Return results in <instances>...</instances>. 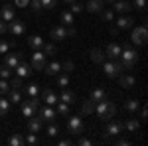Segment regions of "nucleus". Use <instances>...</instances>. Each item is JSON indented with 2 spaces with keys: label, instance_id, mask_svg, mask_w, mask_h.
<instances>
[{
  "label": "nucleus",
  "instance_id": "5701e85b",
  "mask_svg": "<svg viewBox=\"0 0 148 146\" xmlns=\"http://www.w3.org/2000/svg\"><path fill=\"white\" fill-rule=\"evenodd\" d=\"M28 45H30L32 49H42L44 40H42L40 36H30V38H28Z\"/></svg>",
  "mask_w": 148,
  "mask_h": 146
},
{
  "label": "nucleus",
  "instance_id": "f3484780",
  "mask_svg": "<svg viewBox=\"0 0 148 146\" xmlns=\"http://www.w3.org/2000/svg\"><path fill=\"white\" fill-rule=\"evenodd\" d=\"M132 26H134V18H130V16H121L116 20V30H128Z\"/></svg>",
  "mask_w": 148,
  "mask_h": 146
},
{
  "label": "nucleus",
  "instance_id": "bb28decb",
  "mask_svg": "<svg viewBox=\"0 0 148 146\" xmlns=\"http://www.w3.org/2000/svg\"><path fill=\"white\" fill-rule=\"evenodd\" d=\"M125 128L128 130V132H136L138 128H140V123H138L136 119H128L125 123Z\"/></svg>",
  "mask_w": 148,
  "mask_h": 146
},
{
  "label": "nucleus",
  "instance_id": "49530a36",
  "mask_svg": "<svg viewBox=\"0 0 148 146\" xmlns=\"http://www.w3.org/2000/svg\"><path fill=\"white\" fill-rule=\"evenodd\" d=\"M8 91H10V85L6 83V79H0V95H4Z\"/></svg>",
  "mask_w": 148,
  "mask_h": 146
},
{
  "label": "nucleus",
  "instance_id": "a18cd8bd",
  "mask_svg": "<svg viewBox=\"0 0 148 146\" xmlns=\"http://www.w3.org/2000/svg\"><path fill=\"white\" fill-rule=\"evenodd\" d=\"M10 71H12V69L8 67V65H0V77L8 79V77H10Z\"/></svg>",
  "mask_w": 148,
  "mask_h": 146
},
{
  "label": "nucleus",
  "instance_id": "09e8293b",
  "mask_svg": "<svg viewBox=\"0 0 148 146\" xmlns=\"http://www.w3.org/2000/svg\"><path fill=\"white\" fill-rule=\"evenodd\" d=\"M57 132H59V126H57V124L51 123L49 126H47V134H49V136H56Z\"/></svg>",
  "mask_w": 148,
  "mask_h": 146
},
{
  "label": "nucleus",
  "instance_id": "9b49d317",
  "mask_svg": "<svg viewBox=\"0 0 148 146\" xmlns=\"http://www.w3.org/2000/svg\"><path fill=\"white\" fill-rule=\"evenodd\" d=\"M0 18H2L4 22H12V20L16 18V12H14V6H10V4H4V6L0 8Z\"/></svg>",
  "mask_w": 148,
  "mask_h": 146
},
{
  "label": "nucleus",
  "instance_id": "8fccbe9b",
  "mask_svg": "<svg viewBox=\"0 0 148 146\" xmlns=\"http://www.w3.org/2000/svg\"><path fill=\"white\" fill-rule=\"evenodd\" d=\"M8 32V22H4L2 18H0V36H4Z\"/></svg>",
  "mask_w": 148,
  "mask_h": 146
},
{
  "label": "nucleus",
  "instance_id": "2eb2a0df",
  "mask_svg": "<svg viewBox=\"0 0 148 146\" xmlns=\"http://www.w3.org/2000/svg\"><path fill=\"white\" fill-rule=\"evenodd\" d=\"M121 49H123V45H119V44H109V45H107V49H105V56L111 57V59H119V56H121Z\"/></svg>",
  "mask_w": 148,
  "mask_h": 146
},
{
  "label": "nucleus",
  "instance_id": "e433bc0d",
  "mask_svg": "<svg viewBox=\"0 0 148 146\" xmlns=\"http://www.w3.org/2000/svg\"><path fill=\"white\" fill-rule=\"evenodd\" d=\"M10 93V103H20L22 101V93H20V89H12L8 91Z\"/></svg>",
  "mask_w": 148,
  "mask_h": 146
},
{
  "label": "nucleus",
  "instance_id": "7ed1b4c3",
  "mask_svg": "<svg viewBox=\"0 0 148 146\" xmlns=\"http://www.w3.org/2000/svg\"><path fill=\"white\" fill-rule=\"evenodd\" d=\"M103 71H105V75L107 77H119L125 69H123V65H121V61L119 59H113V61H103Z\"/></svg>",
  "mask_w": 148,
  "mask_h": 146
},
{
  "label": "nucleus",
  "instance_id": "b1692460",
  "mask_svg": "<svg viewBox=\"0 0 148 146\" xmlns=\"http://www.w3.org/2000/svg\"><path fill=\"white\" fill-rule=\"evenodd\" d=\"M119 77H121V85H123L125 89H130V87L136 83V79L132 77V75H123V73H121Z\"/></svg>",
  "mask_w": 148,
  "mask_h": 146
},
{
  "label": "nucleus",
  "instance_id": "bf43d9fd",
  "mask_svg": "<svg viewBox=\"0 0 148 146\" xmlns=\"http://www.w3.org/2000/svg\"><path fill=\"white\" fill-rule=\"evenodd\" d=\"M65 2H73V0H65Z\"/></svg>",
  "mask_w": 148,
  "mask_h": 146
},
{
  "label": "nucleus",
  "instance_id": "de8ad7c7",
  "mask_svg": "<svg viewBox=\"0 0 148 146\" xmlns=\"http://www.w3.org/2000/svg\"><path fill=\"white\" fill-rule=\"evenodd\" d=\"M61 69H63L65 73H73V69H75V65H73V61H65V63L61 65Z\"/></svg>",
  "mask_w": 148,
  "mask_h": 146
},
{
  "label": "nucleus",
  "instance_id": "0eeeda50",
  "mask_svg": "<svg viewBox=\"0 0 148 146\" xmlns=\"http://www.w3.org/2000/svg\"><path fill=\"white\" fill-rule=\"evenodd\" d=\"M146 24L144 26H140V28H134L132 26V36H130V40H132V44H136V45H144L146 44Z\"/></svg>",
  "mask_w": 148,
  "mask_h": 146
},
{
  "label": "nucleus",
  "instance_id": "13d9d810",
  "mask_svg": "<svg viewBox=\"0 0 148 146\" xmlns=\"http://www.w3.org/2000/svg\"><path fill=\"white\" fill-rule=\"evenodd\" d=\"M103 2H111V4H113V2H114V0H103Z\"/></svg>",
  "mask_w": 148,
  "mask_h": 146
},
{
  "label": "nucleus",
  "instance_id": "79ce46f5",
  "mask_svg": "<svg viewBox=\"0 0 148 146\" xmlns=\"http://www.w3.org/2000/svg\"><path fill=\"white\" fill-rule=\"evenodd\" d=\"M57 85H59L61 89L67 87V85H69V73H67V75H59V77H57Z\"/></svg>",
  "mask_w": 148,
  "mask_h": 146
},
{
  "label": "nucleus",
  "instance_id": "4d7b16f0",
  "mask_svg": "<svg viewBox=\"0 0 148 146\" xmlns=\"http://www.w3.org/2000/svg\"><path fill=\"white\" fill-rule=\"evenodd\" d=\"M71 144V140H69V138H65V140H61V142H59V146H69Z\"/></svg>",
  "mask_w": 148,
  "mask_h": 146
},
{
  "label": "nucleus",
  "instance_id": "473e14b6",
  "mask_svg": "<svg viewBox=\"0 0 148 146\" xmlns=\"http://www.w3.org/2000/svg\"><path fill=\"white\" fill-rule=\"evenodd\" d=\"M73 14L71 12H61V24L63 26H73Z\"/></svg>",
  "mask_w": 148,
  "mask_h": 146
},
{
  "label": "nucleus",
  "instance_id": "cd10ccee",
  "mask_svg": "<svg viewBox=\"0 0 148 146\" xmlns=\"http://www.w3.org/2000/svg\"><path fill=\"white\" fill-rule=\"evenodd\" d=\"M89 56H91V59L95 61V63H103V61H105V53H103L101 49H97V47L91 49V53H89Z\"/></svg>",
  "mask_w": 148,
  "mask_h": 146
},
{
  "label": "nucleus",
  "instance_id": "9d476101",
  "mask_svg": "<svg viewBox=\"0 0 148 146\" xmlns=\"http://www.w3.org/2000/svg\"><path fill=\"white\" fill-rule=\"evenodd\" d=\"M8 32L12 36H22L26 32V26H24L22 20H18V18H14L12 22H8Z\"/></svg>",
  "mask_w": 148,
  "mask_h": 146
},
{
  "label": "nucleus",
  "instance_id": "6e6d98bb",
  "mask_svg": "<svg viewBox=\"0 0 148 146\" xmlns=\"http://www.w3.org/2000/svg\"><path fill=\"white\" fill-rule=\"evenodd\" d=\"M116 144H119V146H128V144H130V142H128V140H126V138H121V140H119V142H116Z\"/></svg>",
  "mask_w": 148,
  "mask_h": 146
},
{
  "label": "nucleus",
  "instance_id": "4c0bfd02",
  "mask_svg": "<svg viewBox=\"0 0 148 146\" xmlns=\"http://www.w3.org/2000/svg\"><path fill=\"white\" fill-rule=\"evenodd\" d=\"M99 14H101V18H103V22H113V10H105V8H103L101 12H99Z\"/></svg>",
  "mask_w": 148,
  "mask_h": 146
},
{
  "label": "nucleus",
  "instance_id": "ddd939ff",
  "mask_svg": "<svg viewBox=\"0 0 148 146\" xmlns=\"http://www.w3.org/2000/svg\"><path fill=\"white\" fill-rule=\"evenodd\" d=\"M113 4H114V12H119V14H128L132 10V4L126 2V0H114Z\"/></svg>",
  "mask_w": 148,
  "mask_h": 146
},
{
  "label": "nucleus",
  "instance_id": "f257e3e1",
  "mask_svg": "<svg viewBox=\"0 0 148 146\" xmlns=\"http://www.w3.org/2000/svg\"><path fill=\"white\" fill-rule=\"evenodd\" d=\"M121 65H123V69H132L134 67V63L138 61V53H136V49L132 47V45H123V49H121Z\"/></svg>",
  "mask_w": 148,
  "mask_h": 146
},
{
  "label": "nucleus",
  "instance_id": "4be33fe9",
  "mask_svg": "<svg viewBox=\"0 0 148 146\" xmlns=\"http://www.w3.org/2000/svg\"><path fill=\"white\" fill-rule=\"evenodd\" d=\"M22 91L28 95V97H38V95H40V87H38V83H30V85L22 87Z\"/></svg>",
  "mask_w": 148,
  "mask_h": 146
},
{
  "label": "nucleus",
  "instance_id": "393cba45",
  "mask_svg": "<svg viewBox=\"0 0 148 146\" xmlns=\"http://www.w3.org/2000/svg\"><path fill=\"white\" fill-rule=\"evenodd\" d=\"M44 69H46L47 75H57V73L61 71V63H57V61H51V63H49V65H46Z\"/></svg>",
  "mask_w": 148,
  "mask_h": 146
},
{
  "label": "nucleus",
  "instance_id": "6ab92c4d",
  "mask_svg": "<svg viewBox=\"0 0 148 146\" xmlns=\"http://www.w3.org/2000/svg\"><path fill=\"white\" fill-rule=\"evenodd\" d=\"M51 38L57 40V42H59V40H65V38H67V30H65L63 26H56V28H51Z\"/></svg>",
  "mask_w": 148,
  "mask_h": 146
},
{
  "label": "nucleus",
  "instance_id": "dca6fc26",
  "mask_svg": "<svg viewBox=\"0 0 148 146\" xmlns=\"http://www.w3.org/2000/svg\"><path fill=\"white\" fill-rule=\"evenodd\" d=\"M42 99L46 101V105H51V107H53V105L59 101V99H57V95L53 93V89H49V87L42 91Z\"/></svg>",
  "mask_w": 148,
  "mask_h": 146
},
{
  "label": "nucleus",
  "instance_id": "f03ea898",
  "mask_svg": "<svg viewBox=\"0 0 148 146\" xmlns=\"http://www.w3.org/2000/svg\"><path fill=\"white\" fill-rule=\"evenodd\" d=\"M95 112L99 114L101 121H111L114 117V112H116V105L111 103V101H107V99H103V101L95 103Z\"/></svg>",
  "mask_w": 148,
  "mask_h": 146
},
{
  "label": "nucleus",
  "instance_id": "c03bdc74",
  "mask_svg": "<svg viewBox=\"0 0 148 146\" xmlns=\"http://www.w3.org/2000/svg\"><path fill=\"white\" fill-rule=\"evenodd\" d=\"M57 0H42V8H46V10H51V8H56Z\"/></svg>",
  "mask_w": 148,
  "mask_h": 146
},
{
  "label": "nucleus",
  "instance_id": "6e6552de",
  "mask_svg": "<svg viewBox=\"0 0 148 146\" xmlns=\"http://www.w3.org/2000/svg\"><path fill=\"white\" fill-rule=\"evenodd\" d=\"M46 65H47L46 63V53H42V49H34V53H32V69L42 71Z\"/></svg>",
  "mask_w": 148,
  "mask_h": 146
},
{
  "label": "nucleus",
  "instance_id": "423d86ee",
  "mask_svg": "<svg viewBox=\"0 0 148 146\" xmlns=\"http://www.w3.org/2000/svg\"><path fill=\"white\" fill-rule=\"evenodd\" d=\"M67 130L71 132V134H81V132L85 130V123H83V119L77 117V114H73V117L67 121Z\"/></svg>",
  "mask_w": 148,
  "mask_h": 146
},
{
  "label": "nucleus",
  "instance_id": "864d4df0",
  "mask_svg": "<svg viewBox=\"0 0 148 146\" xmlns=\"http://www.w3.org/2000/svg\"><path fill=\"white\" fill-rule=\"evenodd\" d=\"M140 119H142V121H146V119H148V111H146V107H142V109H140Z\"/></svg>",
  "mask_w": 148,
  "mask_h": 146
},
{
  "label": "nucleus",
  "instance_id": "4468645a",
  "mask_svg": "<svg viewBox=\"0 0 148 146\" xmlns=\"http://www.w3.org/2000/svg\"><path fill=\"white\" fill-rule=\"evenodd\" d=\"M20 61H22V53H6L4 57V65H8L10 69H14Z\"/></svg>",
  "mask_w": 148,
  "mask_h": 146
},
{
  "label": "nucleus",
  "instance_id": "39448f33",
  "mask_svg": "<svg viewBox=\"0 0 148 146\" xmlns=\"http://www.w3.org/2000/svg\"><path fill=\"white\" fill-rule=\"evenodd\" d=\"M20 107H22V114L26 119H30L40 109V101H38V97H30L28 101H20Z\"/></svg>",
  "mask_w": 148,
  "mask_h": 146
},
{
  "label": "nucleus",
  "instance_id": "1a4fd4ad",
  "mask_svg": "<svg viewBox=\"0 0 148 146\" xmlns=\"http://www.w3.org/2000/svg\"><path fill=\"white\" fill-rule=\"evenodd\" d=\"M38 111H40V119H42L44 123H53L56 117H57V111L51 107V105H47V107H40Z\"/></svg>",
  "mask_w": 148,
  "mask_h": 146
},
{
  "label": "nucleus",
  "instance_id": "72a5a7b5",
  "mask_svg": "<svg viewBox=\"0 0 148 146\" xmlns=\"http://www.w3.org/2000/svg\"><path fill=\"white\" fill-rule=\"evenodd\" d=\"M10 47H14V42H6V40L0 38V53H8Z\"/></svg>",
  "mask_w": 148,
  "mask_h": 146
},
{
  "label": "nucleus",
  "instance_id": "20e7f679",
  "mask_svg": "<svg viewBox=\"0 0 148 146\" xmlns=\"http://www.w3.org/2000/svg\"><path fill=\"white\" fill-rule=\"evenodd\" d=\"M107 126H105V130H103V140H109L111 136H116V134H121L123 132V128H125V124L123 123H119V121H107Z\"/></svg>",
  "mask_w": 148,
  "mask_h": 146
},
{
  "label": "nucleus",
  "instance_id": "a878e982",
  "mask_svg": "<svg viewBox=\"0 0 148 146\" xmlns=\"http://www.w3.org/2000/svg\"><path fill=\"white\" fill-rule=\"evenodd\" d=\"M103 99H107V93H105V89H93L91 101H93V103H99V101H103Z\"/></svg>",
  "mask_w": 148,
  "mask_h": 146
},
{
  "label": "nucleus",
  "instance_id": "f8f14e48",
  "mask_svg": "<svg viewBox=\"0 0 148 146\" xmlns=\"http://www.w3.org/2000/svg\"><path fill=\"white\" fill-rule=\"evenodd\" d=\"M42 126H44V121H42L40 117H34V114H32V117L28 119V130H30V132H40Z\"/></svg>",
  "mask_w": 148,
  "mask_h": 146
},
{
  "label": "nucleus",
  "instance_id": "aec40b11",
  "mask_svg": "<svg viewBox=\"0 0 148 146\" xmlns=\"http://www.w3.org/2000/svg\"><path fill=\"white\" fill-rule=\"evenodd\" d=\"M59 101H61V103H67V105L75 103V93H73V91H67L65 87H63V93L59 95Z\"/></svg>",
  "mask_w": 148,
  "mask_h": 146
},
{
  "label": "nucleus",
  "instance_id": "37998d69",
  "mask_svg": "<svg viewBox=\"0 0 148 146\" xmlns=\"http://www.w3.org/2000/svg\"><path fill=\"white\" fill-rule=\"evenodd\" d=\"M130 4H132V8H136V10H144V8H146V0H132Z\"/></svg>",
  "mask_w": 148,
  "mask_h": 146
},
{
  "label": "nucleus",
  "instance_id": "7c9ffc66",
  "mask_svg": "<svg viewBox=\"0 0 148 146\" xmlns=\"http://www.w3.org/2000/svg\"><path fill=\"white\" fill-rule=\"evenodd\" d=\"M10 111V101H6L4 97H0V117H6Z\"/></svg>",
  "mask_w": 148,
  "mask_h": 146
},
{
  "label": "nucleus",
  "instance_id": "2f4dec72",
  "mask_svg": "<svg viewBox=\"0 0 148 146\" xmlns=\"http://www.w3.org/2000/svg\"><path fill=\"white\" fill-rule=\"evenodd\" d=\"M81 112L83 114H91V112H95V103L89 99V101H85L83 103V107H81Z\"/></svg>",
  "mask_w": 148,
  "mask_h": 146
},
{
  "label": "nucleus",
  "instance_id": "603ef678",
  "mask_svg": "<svg viewBox=\"0 0 148 146\" xmlns=\"http://www.w3.org/2000/svg\"><path fill=\"white\" fill-rule=\"evenodd\" d=\"M16 4L20 8H26V6H30V0H16Z\"/></svg>",
  "mask_w": 148,
  "mask_h": 146
},
{
  "label": "nucleus",
  "instance_id": "58836bf2",
  "mask_svg": "<svg viewBox=\"0 0 148 146\" xmlns=\"http://www.w3.org/2000/svg\"><path fill=\"white\" fill-rule=\"evenodd\" d=\"M8 85H10V89H22V87H24L22 77H14L10 83H8Z\"/></svg>",
  "mask_w": 148,
  "mask_h": 146
},
{
  "label": "nucleus",
  "instance_id": "c85d7f7f",
  "mask_svg": "<svg viewBox=\"0 0 148 146\" xmlns=\"http://www.w3.org/2000/svg\"><path fill=\"white\" fill-rule=\"evenodd\" d=\"M125 107H126L128 112H136L138 109H140V101H136V99H128V101L125 103Z\"/></svg>",
  "mask_w": 148,
  "mask_h": 146
},
{
  "label": "nucleus",
  "instance_id": "c756f323",
  "mask_svg": "<svg viewBox=\"0 0 148 146\" xmlns=\"http://www.w3.org/2000/svg\"><path fill=\"white\" fill-rule=\"evenodd\" d=\"M8 144H10V146H24L26 142H24V136L22 134H12L10 138H8Z\"/></svg>",
  "mask_w": 148,
  "mask_h": 146
},
{
  "label": "nucleus",
  "instance_id": "a211bd4d",
  "mask_svg": "<svg viewBox=\"0 0 148 146\" xmlns=\"http://www.w3.org/2000/svg\"><path fill=\"white\" fill-rule=\"evenodd\" d=\"M16 73H18V77H30V75H32V65H28V63H22V61H20V63H18V65H16Z\"/></svg>",
  "mask_w": 148,
  "mask_h": 146
},
{
  "label": "nucleus",
  "instance_id": "5fc2aeb1",
  "mask_svg": "<svg viewBox=\"0 0 148 146\" xmlns=\"http://www.w3.org/2000/svg\"><path fill=\"white\" fill-rule=\"evenodd\" d=\"M79 144H81V146H91V140H89V138H81Z\"/></svg>",
  "mask_w": 148,
  "mask_h": 146
},
{
  "label": "nucleus",
  "instance_id": "a19ab883",
  "mask_svg": "<svg viewBox=\"0 0 148 146\" xmlns=\"http://www.w3.org/2000/svg\"><path fill=\"white\" fill-rule=\"evenodd\" d=\"M56 105H57L56 111L59 112V114H69V105L67 103H56Z\"/></svg>",
  "mask_w": 148,
  "mask_h": 146
},
{
  "label": "nucleus",
  "instance_id": "412c9836",
  "mask_svg": "<svg viewBox=\"0 0 148 146\" xmlns=\"http://www.w3.org/2000/svg\"><path fill=\"white\" fill-rule=\"evenodd\" d=\"M89 12H101L103 8H105V2L103 0H89V4L85 6Z\"/></svg>",
  "mask_w": 148,
  "mask_h": 146
},
{
  "label": "nucleus",
  "instance_id": "f704fd0d",
  "mask_svg": "<svg viewBox=\"0 0 148 146\" xmlns=\"http://www.w3.org/2000/svg\"><path fill=\"white\" fill-rule=\"evenodd\" d=\"M69 4H71V6H69V8H71V14H79V12H83L85 10V6H83V4H79V2H77V0H73V2H69Z\"/></svg>",
  "mask_w": 148,
  "mask_h": 146
},
{
  "label": "nucleus",
  "instance_id": "ea45409f",
  "mask_svg": "<svg viewBox=\"0 0 148 146\" xmlns=\"http://www.w3.org/2000/svg\"><path fill=\"white\" fill-rule=\"evenodd\" d=\"M42 49H44V53H46V56H53V53L57 51L53 44H44V45H42Z\"/></svg>",
  "mask_w": 148,
  "mask_h": 146
},
{
  "label": "nucleus",
  "instance_id": "c9c22d12",
  "mask_svg": "<svg viewBox=\"0 0 148 146\" xmlns=\"http://www.w3.org/2000/svg\"><path fill=\"white\" fill-rule=\"evenodd\" d=\"M24 142H26V144H32V146H36V144H40V138L36 136V132H30L28 136H24Z\"/></svg>",
  "mask_w": 148,
  "mask_h": 146
},
{
  "label": "nucleus",
  "instance_id": "3c124183",
  "mask_svg": "<svg viewBox=\"0 0 148 146\" xmlns=\"http://www.w3.org/2000/svg\"><path fill=\"white\" fill-rule=\"evenodd\" d=\"M30 4H32L34 10H40L42 8V0H30Z\"/></svg>",
  "mask_w": 148,
  "mask_h": 146
}]
</instances>
